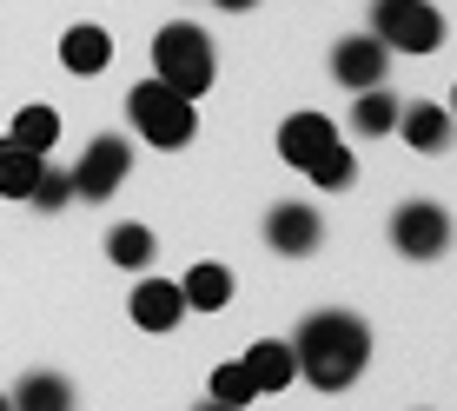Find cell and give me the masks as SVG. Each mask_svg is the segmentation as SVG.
<instances>
[{
    "mask_svg": "<svg viewBox=\"0 0 457 411\" xmlns=\"http://www.w3.org/2000/svg\"><path fill=\"white\" fill-rule=\"evenodd\" d=\"M13 405H21V411H67L73 405V385L60 372H34V378L13 385Z\"/></svg>",
    "mask_w": 457,
    "mask_h": 411,
    "instance_id": "obj_17",
    "label": "cell"
},
{
    "mask_svg": "<svg viewBox=\"0 0 457 411\" xmlns=\"http://www.w3.org/2000/svg\"><path fill=\"white\" fill-rule=\"evenodd\" d=\"M292 358H298V372H305V385L345 391V385H358V372H365V358H371V331H365V319H352V312H312V319L298 325V339H292Z\"/></svg>",
    "mask_w": 457,
    "mask_h": 411,
    "instance_id": "obj_1",
    "label": "cell"
},
{
    "mask_svg": "<svg viewBox=\"0 0 457 411\" xmlns=\"http://www.w3.org/2000/svg\"><path fill=\"white\" fill-rule=\"evenodd\" d=\"M398 113H404V106L391 100V87H358V106H352V126H358V133H378V139L398 133Z\"/></svg>",
    "mask_w": 457,
    "mask_h": 411,
    "instance_id": "obj_15",
    "label": "cell"
},
{
    "mask_svg": "<svg viewBox=\"0 0 457 411\" xmlns=\"http://www.w3.org/2000/svg\"><path fill=\"white\" fill-rule=\"evenodd\" d=\"M371 27L391 54H437L445 46V21L431 0H371Z\"/></svg>",
    "mask_w": 457,
    "mask_h": 411,
    "instance_id": "obj_4",
    "label": "cell"
},
{
    "mask_svg": "<svg viewBox=\"0 0 457 411\" xmlns=\"http://www.w3.org/2000/svg\"><path fill=\"white\" fill-rule=\"evenodd\" d=\"M7 405H13V398H0V411H7Z\"/></svg>",
    "mask_w": 457,
    "mask_h": 411,
    "instance_id": "obj_24",
    "label": "cell"
},
{
    "mask_svg": "<svg viewBox=\"0 0 457 411\" xmlns=\"http://www.w3.org/2000/svg\"><path fill=\"white\" fill-rule=\"evenodd\" d=\"M60 60H67V73H100L106 60H113V34H106V27H67Z\"/></svg>",
    "mask_w": 457,
    "mask_h": 411,
    "instance_id": "obj_13",
    "label": "cell"
},
{
    "mask_svg": "<svg viewBox=\"0 0 457 411\" xmlns=\"http://www.w3.org/2000/svg\"><path fill=\"white\" fill-rule=\"evenodd\" d=\"M153 73H160L172 93L199 100V93L212 87V40L199 34V27H186V21L160 27V34H153Z\"/></svg>",
    "mask_w": 457,
    "mask_h": 411,
    "instance_id": "obj_2",
    "label": "cell"
},
{
    "mask_svg": "<svg viewBox=\"0 0 457 411\" xmlns=\"http://www.w3.org/2000/svg\"><path fill=\"white\" fill-rule=\"evenodd\" d=\"M219 7H226V13H245V7H259V0H219Z\"/></svg>",
    "mask_w": 457,
    "mask_h": 411,
    "instance_id": "obj_23",
    "label": "cell"
},
{
    "mask_svg": "<svg viewBox=\"0 0 457 411\" xmlns=\"http://www.w3.org/2000/svg\"><path fill=\"white\" fill-rule=\"evenodd\" d=\"M451 113H457V100H451Z\"/></svg>",
    "mask_w": 457,
    "mask_h": 411,
    "instance_id": "obj_25",
    "label": "cell"
},
{
    "mask_svg": "<svg viewBox=\"0 0 457 411\" xmlns=\"http://www.w3.org/2000/svg\"><path fill=\"white\" fill-rule=\"evenodd\" d=\"M451 126H457V113H451V106H437V100H418V106H404V113H398V133L411 139L418 153H445L457 139Z\"/></svg>",
    "mask_w": 457,
    "mask_h": 411,
    "instance_id": "obj_11",
    "label": "cell"
},
{
    "mask_svg": "<svg viewBox=\"0 0 457 411\" xmlns=\"http://www.w3.org/2000/svg\"><path fill=\"white\" fill-rule=\"evenodd\" d=\"M391 246L404 252V259H437V252L451 246V213L431 199H411L391 213Z\"/></svg>",
    "mask_w": 457,
    "mask_h": 411,
    "instance_id": "obj_5",
    "label": "cell"
},
{
    "mask_svg": "<svg viewBox=\"0 0 457 411\" xmlns=\"http://www.w3.org/2000/svg\"><path fill=\"white\" fill-rule=\"evenodd\" d=\"M34 180H40V153L21 147V139H0V193L27 199V193H34Z\"/></svg>",
    "mask_w": 457,
    "mask_h": 411,
    "instance_id": "obj_14",
    "label": "cell"
},
{
    "mask_svg": "<svg viewBox=\"0 0 457 411\" xmlns=\"http://www.w3.org/2000/svg\"><path fill=\"white\" fill-rule=\"evenodd\" d=\"M319 239H325V226H319V213H312V206H272V219H265V246H272V252L305 259Z\"/></svg>",
    "mask_w": 457,
    "mask_h": 411,
    "instance_id": "obj_8",
    "label": "cell"
},
{
    "mask_svg": "<svg viewBox=\"0 0 457 411\" xmlns=\"http://www.w3.org/2000/svg\"><path fill=\"white\" fill-rule=\"evenodd\" d=\"M252 398H259V385H252L245 365H219V372H212V405L239 411V405H252Z\"/></svg>",
    "mask_w": 457,
    "mask_h": 411,
    "instance_id": "obj_21",
    "label": "cell"
},
{
    "mask_svg": "<svg viewBox=\"0 0 457 411\" xmlns=\"http://www.w3.org/2000/svg\"><path fill=\"white\" fill-rule=\"evenodd\" d=\"M126 113H133V126L139 133L153 139V147H186V139L199 133V120H193V100H186V93H172L160 73H153V80H139L133 93H126Z\"/></svg>",
    "mask_w": 457,
    "mask_h": 411,
    "instance_id": "obj_3",
    "label": "cell"
},
{
    "mask_svg": "<svg viewBox=\"0 0 457 411\" xmlns=\"http://www.w3.org/2000/svg\"><path fill=\"white\" fill-rule=\"evenodd\" d=\"M186 319V292L172 286V279H146V286L133 292V325L139 331H172Z\"/></svg>",
    "mask_w": 457,
    "mask_h": 411,
    "instance_id": "obj_12",
    "label": "cell"
},
{
    "mask_svg": "<svg viewBox=\"0 0 457 411\" xmlns=\"http://www.w3.org/2000/svg\"><path fill=\"white\" fill-rule=\"evenodd\" d=\"M7 139H21V147H34V153H46L60 139V113L54 106H27V113H13V133Z\"/></svg>",
    "mask_w": 457,
    "mask_h": 411,
    "instance_id": "obj_19",
    "label": "cell"
},
{
    "mask_svg": "<svg viewBox=\"0 0 457 411\" xmlns=\"http://www.w3.org/2000/svg\"><path fill=\"white\" fill-rule=\"evenodd\" d=\"M305 172H312V186H325V193H345V186L358 180V160H352V147H338V139H332Z\"/></svg>",
    "mask_w": 457,
    "mask_h": 411,
    "instance_id": "obj_18",
    "label": "cell"
},
{
    "mask_svg": "<svg viewBox=\"0 0 457 411\" xmlns=\"http://www.w3.org/2000/svg\"><path fill=\"white\" fill-rule=\"evenodd\" d=\"M106 259L113 265H146L153 259V232L146 226H113L106 232Z\"/></svg>",
    "mask_w": 457,
    "mask_h": 411,
    "instance_id": "obj_20",
    "label": "cell"
},
{
    "mask_svg": "<svg viewBox=\"0 0 457 411\" xmlns=\"http://www.w3.org/2000/svg\"><path fill=\"white\" fill-rule=\"evenodd\" d=\"M239 365L252 372V385H259V398H278V391L298 378V358H292V339H259L252 352L239 358Z\"/></svg>",
    "mask_w": 457,
    "mask_h": 411,
    "instance_id": "obj_10",
    "label": "cell"
},
{
    "mask_svg": "<svg viewBox=\"0 0 457 411\" xmlns=\"http://www.w3.org/2000/svg\"><path fill=\"white\" fill-rule=\"evenodd\" d=\"M332 80L338 87H385L391 80V46L378 40V34H352V40H338L332 46Z\"/></svg>",
    "mask_w": 457,
    "mask_h": 411,
    "instance_id": "obj_7",
    "label": "cell"
},
{
    "mask_svg": "<svg viewBox=\"0 0 457 411\" xmlns=\"http://www.w3.org/2000/svg\"><path fill=\"white\" fill-rule=\"evenodd\" d=\"M133 172V147H126L120 133H100L93 147L80 153V166H73V193L80 199H113V186Z\"/></svg>",
    "mask_w": 457,
    "mask_h": 411,
    "instance_id": "obj_6",
    "label": "cell"
},
{
    "mask_svg": "<svg viewBox=\"0 0 457 411\" xmlns=\"http://www.w3.org/2000/svg\"><path fill=\"white\" fill-rule=\"evenodd\" d=\"M67 193H73V172H60V166H40V180H34V199L40 213H60V206H67Z\"/></svg>",
    "mask_w": 457,
    "mask_h": 411,
    "instance_id": "obj_22",
    "label": "cell"
},
{
    "mask_svg": "<svg viewBox=\"0 0 457 411\" xmlns=\"http://www.w3.org/2000/svg\"><path fill=\"white\" fill-rule=\"evenodd\" d=\"M179 292H186V306H199V312H219V306L232 298V273L206 259V265H193V273L179 279Z\"/></svg>",
    "mask_w": 457,
    "mask_h": 411,
    "instance_id": "obj_16",
    "label": "cell"
},
{
    "mask_svg": "<svg viewBox=\"0 0 457 411\" xmlns=\"http://www.w3.org/2000/svg\"><path fill=\"white\" fill-rule=\"evenodd\" d=\"M332 139H338V133H332V120H325V113H292L286 126H278V160L305 172L325 147H332Z\"/></svg>",
    "mask_w": 457,
    "mask_h": 411,
    "instance_id": "obj_9",
    "label": "cell"
}]
</instances>
